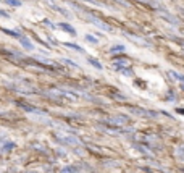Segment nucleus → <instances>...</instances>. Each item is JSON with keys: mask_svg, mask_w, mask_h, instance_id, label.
Listing matches in <instances>:
<instances>
[{"mask_svg": "<svg viewBox=\"0 0 184 173\" xmlns=\"http://www.w3.org/2000/svg\"><path fill=\"white\" fill-rule=\"evenodd\" d=\"M62 28H65V29H66L68 33H71V34H74V31L71 29V26H68V24H62Z\"/></svg>", "mask_w": 184, "mask_h": 173, "instance_id": "f257e3e1", "label": "nucleus"}]
</instances>
